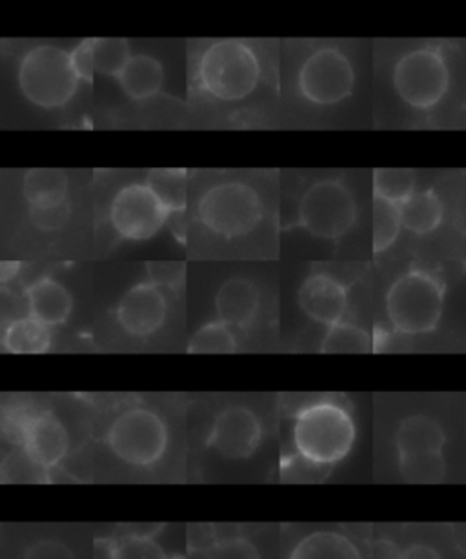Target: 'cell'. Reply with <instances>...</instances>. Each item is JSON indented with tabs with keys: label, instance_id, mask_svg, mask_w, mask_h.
Masks as SVG:
<instances>
[{
	"label": "cell",
	"instance_id": "cell-20",
	"mask_svg": "<svg viewBox=\"0 0 466 559\" xmlns=\"http://www.w3.org/2000/svg\"><path fill=\"white\" fill-rule=\"evenodd\" d=\"M23 193L29 209H50L67 203V174L59 168H32L24 176Z\"/></svg>",
	"mask_w": 466,
	"mask_h": 559
},
{
	"label": "cell",
	"instance_id": "cell-14",
	"mask_svg": "<svg viewBox=\"0 0 466 559\" xmlns=\"http://www.w3.org/2000/svg\"><path fill=\"white\" fill-rule=\"evenodd\" d=\"M297 302L308 318L330 329L343 323L348 310V292L332 275L312 274L308 275L299 288Z\"/></svg>",
	"mask_w": 466,
	"mask_h": 559
},
{
	"label": "cell",
	"instance_id": "cell-18",
	"mask_svg": "<svg viewBox=\"0 0 466 559\" xmlns=\"http://www.w3.org/2000/svg\"><path fill=\"white\" fill-rule=\"evenodd\" d=\"M288 559H365L356 542L339 531H313L294 545Z\"/></svg>",
	"mask_w": 466,
	"mask_h": 559
},
{
	"label": "cell",
	"instance_id": "cell-22",
	"mask_svg": "<svg viewBox=\"0 0 466 559\" xmlns=\"http://www.w3.org/2000/svg\"><path fill=\"white\" fill-rule=\"evenodd\" d=\"M50 346V329L29 316L12 321L2 334V348L10 354H45Z\"/></svg>",
	"mask_w": 466,
	"mask_h": 559
},
{
	"label": "cell",
	"instance_id": "cell-39",
	"mask_svg": "<svg viewBox=\"0 0 466 559\" xmlns=\"http://www.w3.org/2000/svg\"><path fill=\"white\" fill-rule=\"evenodd\" d=\"M94 559H117V542L113 537H97L94 542Z\"/></svg>",
	"mask_w": 466,
	"mask_h": 559
},
{
	"label": "cell",
	"instance_id": "cell-42",
	"mask_svg": "<svg viewBox=\"0 0 466 559\" xmlns=\"http://www.w3.org/2000/svg\"><path fill=\"white\" fill-rule=\"evenodd\" d=\"M170 559H187V558H184V556H182V554H176V556H171Z\"/></svg>",
	"mask_w": 466,
	"mask_h": 559
},
{
	"label": "cell",
	"instance_id": "cell-12",
	"mask_svg": "<svg viewBox=\"0 0 466 559\" xmlns=\"http://www.w3.org/2000/svg\"><path fill=\"white\" fill-rule=\"evenodd\" d=\"M264 425L248 406H228L214 417L206 444L228 461H247L263 444Z\"/></svg>",
	"mask_w": 466,
	"mask_h": 559
},
{
	"label": "cell",
	"instance_id": "cell-35",
	"mask_svg": "<svg viewBox=\"0 0 466 559\" xmlns=\"http://www.w3.org/2000/svg\"><path fill=\"white\" fill-rule=\"evenodd\" d=\"M148 281L155 286H166V288H176L184 283V263H148Z\"/></svg>",
	"mask_w": 466,
	"mask_h": 559
},
{
	"label": "cell",
	"instance_id": "cell-40",
	"mask_svg": "<svg viewBox=\"0 0 466 559\" xmlns=\"http://www.w3.org/2000/svg\"><path fill=\"white\" fill-rule=\"evenodd\" d=\"M19 270H21V263L17 261H2L0 263V283H10V281L17 275Z\"/></svg>",
	"mask_w": 466,
	"mask_h": 559
},
{
	"label": "cell",
	"instance_id": "cell-10",
	"mask_svg": "<svg viewBox=\"0 0 466 559\" xmlns=\"http://www.w3.org/2000/svg\"><path fill=\"white\" fill-rule=\"evenodd\" d=\"M356 72L350 59L337 48H321L302 62L297 86L313 105H337L351 94Z\"/></svg>",
	"mask_w": 466,
	"mask_h": 559
},
{
	"label": "cell",
	"instance_id": "cell-2",
	"mask_svg": "<svg viewBox=\"0 0 466 559\" xmlns=\"http://www.w3.org/2000/svg\"><path fill=\"white\" fill-rule=\"evenodd\" d=\"M390 323L401 334H428L438 329L444 308V285L427 270L410 269L386 292Z\"/></svg>",
	"mask_w": 466,
	"mask_h": 559
},
{
	"label": "cell",
	"instance_id": "cell-16",
	"mask_svg": "<svg viewBox=\"0 0 466 559\" xmlns=\"http://www.w3.org/2000/svg\"><path fill=\"white\" fill-rule=\"evenodd\" d=\"M394 443L397 457L441 454L446 444V436L435 419L416 414L401 421L395 430Z\"/></svg>",
	"mask_w": 466,
	"mask_h": 559
},
{
	"label": "cell",
	"instance_id": "cell-25",
	"mask_svg": "<svg viewBox=\"0 0 466 559\" xmlns=\"http://www.w3.org/2000/svg\"><path fill=\"white\" fill-rule=\"evenodd\" d=\"M319 350L321 354H368L373 352V341L367 330L343 321L330 326Z\"/></svg>",
	"mask_w": 466,
	"mask_h": 559
},
{
	"label": "cell",
	"instance_id": "cell-19",
	"mask_svg": "<svg viewBox=\"0 0 466 559\" xmlns=\"http://www.w3.org/2000/svg\"><path fill=\"white\" fill-rule=\"evenodd\" d=\"M122 92L133 100L152 99L159 94L165 83V70L155 57L133 56L121 78L117 79Z\"/></svg>",
	"mask_w": 466,
	"mask_h": 559
},
{
	"label": "cell",
	"instance_id": "cell-26",
	"mask_svg": "<svg viewBox=\"0 0 466 559\" xmlns=\"http://www.w3.org/2000/svg\"><path fill=\"white\" fill-rule=\"evenodd\" d=\"M397 468L406 483L411 485H433L441 483L446 474V460L441 454L397 457Z\"/></svg>",
	"mask_w": 466,
	"mask_h": 559
},
{
	"label": "cell",
	"instance_id": "cell-21",
	"mask_svg": "<svg viewBox=\"0 0 466 559\" xmlns=\"http://www.w3.org/2000/svg\"><path fill=\"white\" fill-rule=\"evenodd\" d=\"M399 214L403 228L416 236H427L443 223V201L432 190H422L401 204Z\"/></svg>",
	"mask_w": 466,
	"mask_h": 559
},
{
	"label": "cell",
	"instance_id": "cell-6",
	"mask_svg": "<svg viewBox=\"0 0 466 559\" xmlns=\"http://www.w3.org/2000/svg\"><path fill=\"white\" fill-rule=\"evenodd\" d=\"M198 212L204 228L215 236L234 239L258 228L263 219V203L250 185L220 182L204 193Z\"/></svg>",
	"mask_w": 466,
	"mask_h": 559
},
{
	"label": "cell",
	"instance_id": "cell-29",
	"mask_svg": "<svg viewBox=\"0 0 466 559\" xmlns=\"http://www.w3.org/2000/svg\"><path fill=\"white\" fill-rule=\"evenodd\" d=\"M94 51L97 72L113 79L121 78L133 57L124 39H95Z\"/></svg>",
	"mask_w": 466,
	"mask_h": 559
},
{
	"label": "cell",
	"instance_id": "cell-31",
	"mask_svg": "<svg viewBox=\"0 0 466 559\" xmlns=\"http://www.w3.org/2000/svg\"><path fill=\"white\" fill-rule=\"evenodd\" d=\"M117 559H170L154 534L130 532L117 539Z\"/></svg>",
	"mask_w": 466,
	"mask_h": 559
},
{
	"label": "cell",
	"instance_id": "cell-24",
	"mask_svg": "<svg viewBox=\"0 0 466 559\" xmlns=\"http://www.w3.org/2000/svg\"><path fill=\"white\" fill-rule=\"evenodd\" d=\"M416 193V174L408 168H379L373 171V198L401 206Z\"/></svg>",
	"mask_w": 466,
	"mask_h": 559
},
{
	"label": "cell",
	"instance_id": "cell-41",
	"mask_svg": "<svg viewBox=\"0 0 466 559\" xmlns=\"http://www.w3.org/2000/svg\"><path fill=\"white\" fill-rule=\"evenodd\" d=\"M457 547L466 554V526L459 532V537H457Z\"/></svg>",
	"mask_w": 466,
	"mask_h": 559
},
{
	"label": "cell",
	"instance_id": "cell-11",
	"mask_svg": "<svg viewBox=\"0 0 466 559\" xmlns=\"http://www.w3.org/2000/svg\"><path fill=\"white\" fill-rule=\"evenodd\" d=\"M170 217V210L148 185L124 187L111 201V226L127 241H148Z\"/></svg>",
	"mask_w": 466,
	"mask_h": 559
},
{
	"label": "cell",
	"instance_id": "cell-17",
	"mask_svg": "<svg viewBox=\"0 0 466 559\" xmlns=\"http://www.w3.org/2000/svg\"><path fill=\"white\" fill-rule=\"evenodd\" d=\"M26 299H28L29 318L37 319L48 329L67 323L73 310L70 292L50 277H45L29 286Z\"/></svg>",
	"mask_w": 466,
	"mask_h": 559
},
{
	"label": "cell",
	"instance_id": "cell-27",
	"mask_svg": "<svg viewBox=\"0 0 466 559\" xmlns=\"http://www.w3.org/2000/svg\"><path fill=\"white\" fill-rule=\"evenodd\" d=\"M187 350L190 354H234L237 352V337L228 324L217 319L193 334Z\"/></svg>",
	"mask_w": 466,
	"mask_h": 559
},
{
	"label": "cell",
	"instance_id": "cell-7",
	"mask_svg": "<svg viewBox=\"0 0 466 559\" xmlns=\"http://www.w3.org/2000/svg\"><path fill=\"white\" fill-rule=\"evenodd\" d=\"M356 199L334 179L312 185L299 203V226L318 239L337 241L356 225Z\"/></svg>",
	"mask_w": 466,
	"mask_h": 559
},
{
	"label": "cell",
	"instance_id": "cell-28",
	"mask_svg": "<svg viewBox=\"0 0 466 559\" xmlns=\"http://www.w3.org/2000/svg\"><path fill=\"white\" fill-rule=\"evenodd\" d=\"M401 223L399 206L373 198V252L381 253L389 250L399 237Z\"/></svg>",
	"mask_w": 466,
	"mask_h": 559
},
{
	"label": "cell",
	"instance_id": "cell-34",
	"mask_svg": "<svg viewBox=\"0 0 466 559\" xmlns=\"http://www.w3.org/2000/svg\"><path fill=\"white\" fill-rule=\"evenodd\" d=\"M70 214H72V206L68 201L59 206H50V209H29V219L39 230L45 231L62 228L70 219Z\"/></svg>",
	"mask_w": 466,
	"mask_h": 559
},
{
	"label": "cell",
	"instance_id": "cell-23",
	"mask_svg": "<svg viewBox=\"0 0 466 559\" xmlns=\"http://www.w3.org/2000/svg\"><path fill=\"white\" fill-rule=\"evenodd\" d=\"M187 170L181 168H159L152 170L146 182L160 203L170 210V214H184L187 210Z\"/></svg>",
	"mask_w": 466,
	"mask_h": 559
},
{
	"label": "cell",
	"instance_id": "cell-32",
	"mask_svg": "<svg viewBox=\"0 0 466 559\" xmlns=\"http://www.w3.org/2000/svg\"><path fill=\"white\" fill-rule=\"evenodd\" d=\"M204 559H263L258 545L247 536H223L204 548Z\"/></svg>",
	"mask_w": 466,
	"mask_h": 559
},
{
	"label": "cell",
	"instance_id": "cell-3",
	"mask_svg": "<svg viewBox=\"0 0 466 559\" xmlns=\"http://www.w3.org/2000/svg\"><path fill=\"white\" fill-rule=\"evenodd\" d=\"M261 78V64L250 46L241 40H219L199 59V86L219 100H241L253 94Z\"/></svg>",
	"mask_w": 466,
	"mask_h": 559
},
{
	"label": "cell",
	"instance_id": "cell-9",
	"mask_svg": "<svg viewBox=\"0 0 466 559\" xmlns=\"http://www.w3.org/2000/svg\"><path fill=\"white\" fill-rule=\"evenodd\" d=\"M4 433L37 465L50 472L67 460L72 438L53 412H15L4 417Z\"/></svg>",
	"mask_w": 466,
	"mask_h": 559
},
{
	"label": "cell",
	"instance_id": "cell-37",
	"mask_svg": "<svg viewBox=\"0 0 466 559\" xmlns=\"http://www.w3.org/2000/svg\"><path fill=\"white\" fill-rule=\"evenodd\" d=\"M370 559H403V550L389 537H379L373 542Z\"/></svg>",
	"mask_w": 466,
	"mask_h": 559
},
{
	"label": "cell",
	"instance_id": "cell-15",
	"mask_svg": "<svg viewBox=\"0 0 466 559\" xmlns=\"http://www.w3.org/2000/svg\"><path fill=\"white\" fill-rule=\"evenodd\" d=\"M261 307V294L252 281L234 277L220 286L215 296V312L230 329H248Z\"/></svg>",
	"mask_w": 466,
	"mask_h": 559
},
{
	"label": "cell",
	"instance_id": "cell-36",
	"mask_svg": "<svg viewBox=\"0 0 466 559\" xmlns=\"http://www.w3.org/2000/svg\"><path fill=\"white\" fill-rule=\"evenodd\" d=\"M94 43L95 39L83 40L75 50L70 51L72 64L75 68V72H77L79 79L86 81V83H92L95 72H97V68H95Z\"/></svg>",
	"mask_w": 466,
	"mask_h": 559
},
{
	"label": "cell",
	"instance_id": "cell-30",
	"mask_svg": "<svg viewBox=\"0 0 466 559\" xmlns=\"http://www.w3.org/2000/svg\"><path fill=\"white\" fill-rule=\"evenodd\" d=\"M2 481L4 483H46L50 481L48 471L37 465L21 447L12 450L7 460L2 461Z\"/></svg>",
	"mask_w": 466,
	"mask_h": 559
},
{
	"label": "cell",
	"instance_id": "cell-4",
	"mask_svg": "<svg viewBox=\"0 0 466 559\" xmlns=\"http://www.w3.org/2000/svg\"><path fill=\"white\" fill-rule=\"evenodd\" d=\"M77 72L72 56L57 46H37L23 57L19 67V86L32 105L56 110L72 100L77 92Z\"/></svg>",
	"mask_w": 466,
	"mask_h": 559
},
{
	"label": "cell",
	"instance_id": "cell-5",
	"mask_svg": "<svg viewBox=\"0 0 466 559\" xmlns=\"http://www.w3.org/2000/svg\"><path fill=\"white\" fill-rule=\"evenodd\" d=\"M106 444L128 466L150 468L168 452L170 430L157 412L132 406L113 417L106 430Z\"/></svg>",
	"mask_w": 466,
	"mask_h": 559
},
{
	"label": "cell",
	"instance_id": "cell-8",
	"mask_svg": "<svg viewBox=\"0 0 466 559\" xmlns=\"http://www.w3.org/2000/svg\"><path fill=\"white\" fill-rule=\"evenodd\" d=\"M449 86V64L435 48L408 51L395 64V92L416 110L435 108L444 99Z\"/></svg>",
	"mask_w": 466,
	"mask_h": 559
},
{
	"label": "cell",
	"instance_id": "cell-1",
	"mask_svg": "<svg viewBox=\"0 0 466 559\" xmlns=\"http://www.w3.org/2000/svg\"><path fill=\"white\" fill-rule=\"evenodd\" d=\"M356 439L354 416L339 401H313L294 416V454L318 471H330L345 461Z\"/></svg>",
	"mask_w": 466,
	"mask_h": 559
},
{
	"label": "cell",
	"instance_id": "cell-33",
	"mask_svg": "<svg viewBox=\"0 0 466 559\" xmlns=\"http://www.w3.org/2000/svg\"><path fill=\"white\" fill-rule=\"evenodd\" d=\"M21 559H77L68 543L56 537H43L24 548Z\"/></svg>",
	"mask_w": 466,
	"mask_h": 559
},
{
	"label": "cell",
	"instance_id": "cell-38",
	"mask_svg": "<svg viewBox=\"0 0 466 559\" xmlns=\"http://www.w3.org/2000/svg\"><path fill=\"white\" fill-rule=\"evenodd\" d=\"M403 559H443L441 554L427 543H414L403 550Z\"/></svg>",
	"mask_w": 466,
	"mask_h": 559
},
{
	"label": "cell",
	"instance_id": "cell-13",
	"mask_svg": "<svg viewBox=\"0 0 466 559\" xmlns=\"http://www.w3.org/2000/svg\"><path fill=\"white\" fill-rule=\"evenodd\" d=\"M168 305L159 286L139 283L122 296L117 305V321L133 337H150L165 324Z\"/></svg>",
	"mask_w": 466,
	"mask_h": 559
}]
</instances>
